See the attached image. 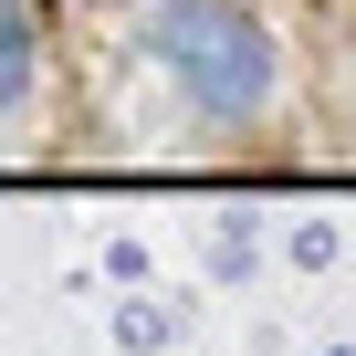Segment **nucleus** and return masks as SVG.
<instances>
[{"label":"nucleus","instance_id":"obj_1","mask_svg":"<svg viewBox=\"0 0 356 356\" xmlns=\"http://www.w3.org/2000/svg\"><path fill=\"white\" fill-rule=\"evenodd\" d=\"M147 53H157V74L189 95L210 126H252V115H273V42H262V22L241 11V0H157L147 11Z\"/></svg>","mask_w":356,"mask_h":356},{"label":"nucleus","instance_id":"obj_2","mask_svg":"<svg viewBox=\"0 0 356 356\" xmlns=\"http://www.w3.org/2000/svg\"><path fill=\"white\" fill-rule=\"evenodd\" d=\"M32 105V11L22 0H0V115Z\"/></svg>","mask_w":356,"mask_h":356}]
</instances>
